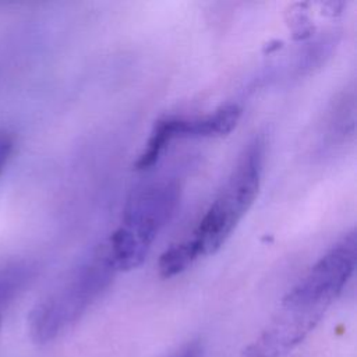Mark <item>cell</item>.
<instances>
[{
    "instance_id": "obj_1",
    "label": "cell",
    "mask_w": 357,
    "mask_h": 357,
    "mask_svg": "<svg viewBox=\"0 0 357 357\" xmlns=\"http://www.w3.org/2000/svg\"><path fill=\"white\" fill-rule=\"evenodd\" d=\"M116 272L107 244L88 254L31 310V340L45 346L66 335L106 291Z\"/></svg>"
},
{
    "instance_id": "obj_2",
    "label": "cell",
    "mask_w": 357,
    "mask_h": 357,
    "mask_svg": "<svg viewBox=\"0 0 357 357\" xmlns=\"http://www.w3.org/2000/svg\"><path fill=\"white\" fill-rule=\"evenodd\" d=\"M266 142L252 137L240 152L223 188L199 220L192 243L199 255L216 252L254 204L264 172Z\"/></svg>"
},
{
    "instance_id": "obj_3",
    "label": "cell",
    "mask_w": 357,
    "mask_h": 357,
    "mask_svg": "<svg viewBox=\"0 0 357 357\" xmlns=\"http://www.w3.org/2000/svg\"><path fill=\"white\" fill-rule=\"evenodd\" d=\"M357 262L356 231L340 237L283 297L282 303L324 317L351 278Z\"/></svg>"
},
{
    "instance_id": "obj_4",
    "label": "cell",
    "mask_w": 357,
    "mask_h": 357,
    "mask_svg": "<svg viewBox=\"0 0 357 357\" xmlns=\"http://www.w3.org/2000/svg\"><path fill=\"white\" fill-rule=\"evenodd\" d=\"M180 194V184L173 178H158L135 187L123 208L121 227L151 248L153 240L174 216Z\"/></svg>"
},
{
    "instance_id": "obj_5",
    "label": "cell",
    "mask_w": 357,
    "mask_h": 357,
    "mask_svg": "<svg viewBox=\"0 0 357 357\" xmlns=\"http://www.w3.org/2000/svg\"><path fill=\"white\" fill-rule=\"evenodd\" d=\"M241 109L236 103H226L212 113L195 117H172L174 138H215L227 135L238 123Z\"/></svg>"
},
{
    "instance_id": "obj_6",
    "label": "cell",
    "mask_w": 357,
    "mask_h": 357,
    "mask_svg": "<svg viewBox=\"0 0 357 357\" xmlns=\"http://www.w3.org/2000/svg\"><path fill=\"white\" fill-rule=\"evenodd\" d=\"M354 89H346L340 92L332 102V106L326 116V135L335 144L339 139H347L354 131V112H356Z\"/></svg>"
},
{
    "instance_id": "obj_7",
    "label": "cell",
    "mask_w": 357,
    "mask_h": 357,
    "mask_svg": "<svg viewBox=\"0 0 357 357\" xmlns=\"http://www.w3.org/2000/svg\"><path fill=\"white\" fill-rule=\"evenodd\" d=\"M198 257L199 252L191 238L173 244L160 254L158 261L159 275L165 279L173 278L190 268Z\"/></svg>"
},
{
    "instance_id": "obj_8",
    "label": "cell",
    "mask_w": 357,
    "mask_h": 357,
    "mask_svg": "<svg viewBox=\"0 0 357 357\" xmlns=\"http://www.w3.org/2000/svg\"><path fill=\"white\" fill-rule=\"evenodd\" d=\"M33 269L26 262H14L0 268V307L13 300L32 278Z\"/></svg>"
},
{
    "instance_id": "obj_9",
    "label": "cell",
    "mask_w": 357,
    "mask_h": 357,
    "mask_svg": "<svg viewBox=\"0 0 357 357\" xmlns=\"http://www.w3.org/2000/svg\"><path fill=\"white\" fill-rule=\"evenodd\" d=\"M173 130H172V121L170 117L159 120L146 142L145 149L139 155V158L135 162V169L145 170L149 169L160 156L165 146L173 139Z\"/></svg>"
},
{
    "instance_id": "obj_10",
    "label": "cell",
    "mask_w": 357,
    "mask_h": 357,
    "mask_svg": "<svg viewBox=\"0 0 357 357\" xmlns=\"http://www.w3.org/2000/svg\"><path fill=\"white\" fill-rule=\"evenodd\" d=\"M336 43L335 38L332 35H328L325 38H319L314 43H310V46L305 49V52L300 57V68L301 70H311L315 66H319L325 56L332 52L333 45Z\"/></svg>"
},
{
    "instance_id": "obj_11",
    "label": "cell",
    "mask_w": 357,
    "mask_h": 357,
    "mask_svg": "<svg viewBox=\"0 0 357 357\" xmlns=\"http://www.w3.org/2000/svg\"><path fill=\"white\" fill-rule=\"evenodd\" d=\"M303 4H297V10L290 11V20H289V26L291 28L293 32V38L294 39H304L308 38L312 31H314V25L311 22V20L308 18L305 10L301 8Z\"/></svg>"
},
{
    "instance_id": "obj_12",
    "label": "cell",
    "mask_w": 357,
    "mask_h": 357,
    "mask_svg": "<svg viewBox=\"0 0 357 357\" xmlns=\"http://www.w3.org/2000/svg\"><path fill=\"white\" fill-rule=\"evenodd\" d=\"M13 148H14V141H13V137L8 134V132H4L1 131L0 132V174L3 173L10 156H11V152H13Z\"/></svg>"
},
{
    "instance_id": "obj_13",
    "label": "cell",
    "mask_w": 357,
    "mask_h": 357,
    "mask_svg": "<svg viewBox=\"0 0 357 357\" xmlns=\"http://www.w3.org/2000/svg\"><path fill=\"white\" fill-rule=\"evenodd\" d=\"M0 332H1V315H0Z\"/></svg>"
}]
</instances>
